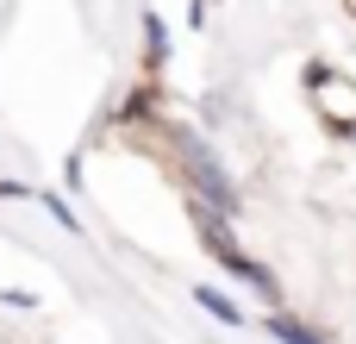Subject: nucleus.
<instances>
[{"label":"nucleus","mask_w":356,"mask_h":344,"mask_svg":"<svg viewBox=\"0 0 356 344\" xmlns=\"http://www.w3.org/2000/svg\"><path fill=\"white\" fill-rule=\"evenodd\" d=\"M138 38H144V75L156 81V75H163V63H169V25L156 19V6H144V13H138Z\"/></svg>","instance_id":"2"},{"label":"nucleus","mask_w":356,"mask_h":344,"mask_svg":"<svg viewBox=\"0 0 356 344\" xmlns=\"http://www.w3.org/2000/svg\"><path fill=\"white\" fill-rule=\"evenodd\" d=\"M194 307H207L219 326H244V307H232V295H225V288H213V282H200V288H194Z\"/></svg>","instance_id":"3"},{"label":"nucleus","mask_w":356,"mask_h":344,"mask_svg":"<svg viewBox=\"0 0 356 344\" xmlns=\"http://www.w3.org/2000/svg\"><path fill=\"white\" fill-rule=\"evenodd\" d=\"M307 107L313 119L356 150V75L350 69H332V63H307Z\"/></svg>","instance_id":"1"},{"label":"nucleus","mask_w":356,"mask_h":344,"mask_svg":"<svg viewBox=\"0 0 356 344\" xmlns=\"http://www.w3.org/2000/svg\"><path fill=\"white\" fill-rule=\"evenodd\" d=\"M269 332H275L282 344H332L325 332H313V326H307V320H294V313H269Z\"/></svg>","instance_id":"4"},{"label":"nucleus","mask_w":356,"mask_h":344,"mask_svg":"<svg viewBox=\"0 0 356 344\" xmlns=\"http://www.w3.org/2000/svg\"><path fill=\"white\" fill-rule=\"evenodd\" d=\"M38 207H44V213H50V219H56L63 232H81V219L69 213V201H63V194H44V188H38Z\"/></svg>","instance_id":"5"}]
</instances>
